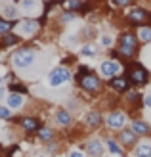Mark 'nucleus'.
<instances>
[{
    "label": "nucleus",
    "instance_id": "1",
    "mask_svg": "<svg viewBox=\"0 0 151 157\" xmlns=\"http://www.w3.org/2000/svg\"><path fill=\"white\" fill-rule=\"evenodd\" d=\"M38 50L33 48L31 44H21L10 54V65L12 71L15 73H25L29 69H33L38 63Z\"/></svg>",
    "mask_w": 151,
    "mask_h": 157
},
{
    "label": "nucleus",
    "instance_id": "2",
    "mask_svg": "<svg viewBox=\"0 0 151 157\" xmlns=\"http://www.w3.org/2000/svg\"><path fill=\"white\" fill-rule=\"evenodd\" d=\"M140 40L136 36V31L134 29H126V31H121L117 36V52L121 56L123 63H128V61H134L140 52Z\"/></svg>",
    "mask_w": 151,
    "mask_h": 157
},
{
    "label": "nucleus",
    "instance_id": "3",
    "mask_svg": "<svg viewBox=\"0 0 151 157\" xmlns=\"http://www.w3.org/2000/svg\"><path fill=\"white\" fill-rule=\"evenodd\" d=\"M124 67H126V77H128L132 88H144V86L149 84L151 75H149V69L144 63H138V61L134 59V61L124 63Z\"/></svg>",
    "mask_w": 151,
    "mask_h": 157
},
{
    "label": "nucleus",
    "instance_id": "4",
    "mask_svg": "<svg viewBox=\"0 0 151 157\" xmlns=\"http://www.w3.org/2000/svg\"><path fill=\"white\" fill-rule=\"evenodd\" d=\"M75 82L78 84V88L82 92L90 94V96H98V94L103 90V82H101V77L94 71L88 73H82V75H75Z\"/></svg>",
    "mask_w": 151,
    "mask_h": 157
},
{
    "label": "nucleus",
    "instance_id": "5",
    "mask_svg": "<svg viewBox=\"0 0 151 157\" xmlns=\"http://www.w3.org/2000/svg\"><path fill=\"white\" fill-rule=\"evenodd\" d=\"M126 23L132 27V29H138V27H144V25H149L151 21V12L145 10L144 6H134L128 10V13H126Z\"/></svg>",
    "mask_w": 151,
    "mask_h": 157
},
{
    "label": "nucleus",
    "instance_id": "6",
    "mask_svg": "<svg viewBox=\"0 0 151 157\" xmlns=\"http://www.w3.org/2000/svg\"><path fill=\"white\" fill-rule=\"evenodd\" d=\"M126 123H128V113H126V109H111V111L105 115V119H103V124H105V128L109 130H123L126 127Z\"/></svg>",
    "mask_w": 151,
    "mask_h": 157
},
{
    "label": "nucleus",
    "instance_id": "7",
    "mask_svg": "<svg viewBox=\"0 0 151 157\" xmlns=\"http://www.w3.org/2000/svg\"><path fill=\"white\" fill-rule=\"evenodd\" d=\"M40 23H38V19H31V17H23L17 21V27H15V33H17L23 40L25 38H33L38 35V31H40Z\"/></svg>",
    "mask_w": 151,
    "mask_h": 157
},
{
    "label": "nucleus",
    "instance_id": "8",
    "mask_svg": "<svg viewBox=\"0 0 151 157\" xmlns=\"http://www.w3.org/2000/svg\"><path fill=\"white\" fill-rule=\"evenodd\" d=\"M44 0H19V10L25 17L36 19L38 15H44Z\"/></svg>",
    "mask_w": 151,
    "mask_h": 157
},
{
    "label": "nucleus",
    "instance_id": "9",
    "mask_svg": "<svg viewBox=\"0 0 151 157\" xmlns=\"http://www.w3.org/2000/svg\"><path fill=\"white\" fill-rule=\"evenodd\" d=\"M73 75H71V69L65 65H59V67H54L52 71L48 73V84L52 88H58V86H63L65 82H69Z\"/></svg>",
    "mask_w": 151,
    "mask_h": 157
},
{
    "label": "nucleus",
    "instance_id": "10",
    "mask_svg": "<svg viewBox=\"0 0 151 157\" xmlns=\"http://www.w3.org/2000/svg\"><path fill=\"white\" fill-rule=\"evenodd\" d=\"M124 63H121V61H115V59H103L101 63H100V77L101 78H105V81L109 82L111 78H115L117 75H121V69H123Z\"/></svg>",
    "mask_w": 151,
    "mask_h": 157
},
{
    "label": "nucleus",
    "instance_id": "11",
    "mask_svg": "<svg viewBox=\"0 0 151 157\" xmlns=\"http://www.w3.org/2000/svg\"><path fill=\"white\" fill-rule=\"evenodd\" d=\"M17 124H19V128L25 132V134H36V132L40 130V127H42V121L38 119L36 115L27 113V115H21L17 119Z\"/></svg>",
    "mask_w": 151,
    "mask_h": 157
},
{
    "label": "nucleus",
    "instance_id": "12",
    "mask_svg": "<svg viewBox=\"0 0 151 157\" xmlns=\"http://www.w3.org/2000/svg\"><path fill=\"white\" fill-rule=\"evenodd\" d=\"M117 140H119V144L124 147V151H126V150H134V147L138 146V142H140L138 134H136V132H134L130 127H128V128L124 127L123 130H119V132H117Z\"/></svg>",
    "mask_w": 151,
    "mask_h": 157
},
{
    "label": "nucleus",
    "instance_id": "13",
    "mask_svg": "<svg viewBox=\"0 0 151 157\" xmlns=\"http://www.w3.org/2000/svg\"><path fill=\"white\" fill-rule=\"evenodd\" d=\"M107 88L111 92L119 94V96H123V94H126V92L132 88V84L128 81V77H126V73H121V75H117L115 78H111L109 84H107Z\"/></svg>",
    "mask_w": 151,
    "mask_h": 157
},
{
    "label": "nucleus",
    "instance_id": "14",
    "mask_svg": "<svg viewBox=\"0 0 151 157\" xmlns=\"http://www.w3.org/2000/svg\"><path fill=\"white\" fill-rule=\"evenodd\" d=\"M123 104L128 105V109L132 113H136V109H140L144 105V98H142V94L138 92V88H130L126 94H123Z\"/></svg>",
    "mask_w": 151,
    "mask_h": 157
},
{
    "label": "nucleus",
    "instance_id": "15",
    "mask_svg": "<svg viewBox=\"0 0 151 157\" xmlns=\"http://www.w3.org/2000/svg\"><path fill=\"white\" fill-rule=\"evenodd\" d=\"M130 128L138 134V138H144L147 140L151 136V124L144 119H140V117H134V119L130 121Z\"/></svg>",
    "mask_w": 151,
    "mask_h": 157
},
{
    "label": "nucleus",
    "instance_id": "16",
    "mask_svg": "<svg viewBox=\"0 0 151 157\" xmlns=\"http://www.w3.org/2000/svg\"><path fill=\"white\" fill-rule=\"evenodd\" d=\"M101 124H103V115H101L100 109H88L86 115H84V127L96 130V128L101 127Z\"/></svg>",
    "mask_w": 151,
    "mask_h": 157
},
{
    "label": "nucleus",
    "instance_id": "17",
    "mask_svg": "<svg viewBox=\"0 0 151 157\" xmlns=\"http://www.w3.org/2000/svg\"><path fill=\"white\" fill-rule=\"evenodd\" d=\"M54 121H55V127H59V128H69L71 124H73V113L69 111L67 107H61L58 109V111L54 113Z\"/></svg>",
    "mask_w": 151,
    "mask_h": 157
},
{
    "label": "nucleus",
    "instance_id": "18",
    "mask_svg": "<svg viewBox=\"0 0 151 157\" xmlns=\"http://www.w3.org/2000/svg\"><path fill=\"white\" fill-rule=\"evenodd\" d=\"M105 151V144L100 138H88L86 140V153L90 157H101Z\"/></svg>",
    "mask_w": 151,
    "mask_h": 157
},
{
    "label": "nucleus",
    "instance_id": "19",
    "mask_svg": "<svg viewBox=\"0 0 151 157\" xmlns=\"http://www.w3.org/2000/svg\"><path fill=\"white\" fill-rule=\"evenodd\" d=\"M103 144H105L107 151H109L111 155H117V157H124V155H126L124 147L119 144V140L113 138V136H107V134H105V140H103Z\"/></svg>",
    "mask_w": 151,
    "mask_h": 157
},
{
    "label": "nucleus",
    "instance_id": "20",
    "mask_svg": "<svg viewBox=\"0 0 151 157\" xmlns=\"http://www.w3.org/2000/svg\"><path fill=\"white\" fill-rule=\"evenodd\" d=\"M21 40L23 38L15 33H8V35H4V36H0V50H6V48H13V46H19L21 44Z\"/></svg>",
    "mask_w": 151,
    "mask_h": 157
},
{
    "label": "nucleus",
    "instance_id": "21",
    "mask_svg": "<svg viewBox=\"0 0 151 157\" xmlns=\"http://www.w3.org/2000/svg\"><path fill=\"white\" fill-rule=\"evenodd\" d=\"M0 15L10 21H19V15H21V10L15 8V4H4L0 6Z\"/></svg>",
    "mask_w": 151,
    "mask_h": 157
},
{
    "label": "nucleus",
    "instance_id": "22",
    "mask_svg": "<svg viewBox=\"0 0 151 157\" xmlns=\"http://www.w3.org/2000/svg\"><path fill=\"white\" fill-rule=\"evenodd\" d=\"M6 105L12 109H15V111H17V109H21L23 105H25V96H23V94H15V92H10L6 96Z\"/></svg>",
    "mask_w": 151,
    "mask_h": 157
},
{
    "label": "nucleus",
    "instance_id": "23",
    "mask_svg": "<svg viewBox=\"0 0 151 157\" xmlns=\"http://www.w3.org/2000/svg\"><path fill=\"white\" fill-rule=\"evenodd\" d=\"M36 138L40 140V142L50 144V142H54V138H55V130H54L52 127H46V124H42L40 130L36 132Z\"/></svg>",
    "mask_w": 151,
    "mask_h": 157
},
{
    "label": "nucleus",
    "instance_id": "24",
    "mask_svg": "<svg viewBox=\"0 0 151 157\" xmlns=\"http://www.w3.org/2000/svg\"><path fill=\"white\" fill-rule=\"evenodd\" d=\"M134 155L136 157H151V142L144 140V142H138V146L134 147Z\"/></svg>",
    "mask_w": 151,
    "mask_h": 157
},
{
    "label": "nucleus",
    "instance_id": "25",
    "mask_svg": "<svg viewBox=\"0 0 151 157\" xmlns=\"http://www.w3.org/2000/svg\"><path fill=\"white\" fill-rule=\"evenodd\" d=\"M136 36H138L140 44H149V42H151V25L138 27V29H136Z\"/></svg>",
    "mask_w": 151,
    "mask_h": 157
},
{
    "label": "nucleus",
    "instance_id": "26",
    "mask_svg": "<svg viewBox=\"0 0 151 157\" xmlns=\"http://www.w3.org/2000/svg\"><path fill=\"white\" fill-rule=\"evenodd\" d=\"M15 27H17V21H10V19H6L0 15V36H4L8 33H13Z\"/></svg>",
    "mask_w": 151,
    "mask_h": 157
},
{
    "label": "nucleus",
    "instance_id": "27",
    "mask_svg": "<svg viewBox=\"0 0 151 157\" xmlns=\"http://www.w3.org/2000/svg\"><path fill=\"white\" fill-rule=\"evenodd\" d=\"M82 0H65L61 4V10L65 12H75V13H81V8H82Z\"/></svg>",
    "mask_w": 151,
    "mask_h": 157
},
{
    "label": "nucleus",
    "instance_id": "28",
    "mask_svg": "<svg viewBox=\"0 0 151 157\" xmlns=\"http://www.w3.org/2000/svg\"><path fill=\"white\" fill-rule=\"evenodd\" d=\"M8 90H10V92H15V94H23V96H27V94H29V86H25L23 82L12 81L10 84H8Z\"/></svg>",
    "mask_w": 151,
    "mask_h": 157
},
{
    "label": "nucleus",
    "instance_id": "29",
    "mask_svg": "<svg viewBox=\"0 0 151 157\" xmlns=\"http://www.w3.org/2000/svg\"><path fill=\"white\" fill-rule=\"evenodd\" d=\"M81 56H84V58H96L98 56V46L92 44V42L84 44L82 48H81Z\"/></svg>",
    "mask_w": 151,
    "mask_h": 157
},
{
    "label": "nucleus",
    "instance_id": "30",
    "mask_svg": "<svg viewBox=\"0 0 151 157\" xmlns=\"http://www.w3.org/2000/svg\"><path fill=\"white\" fill-rule=\"evenodd\" d=\"M77 19V13L75 12H65V10H61L59 15H58V21L61 23V25H67V23H73Z\"/></svg>",
    "mask_w": 151,
    "mask_h": 157
},
{
    "label": "nucleus",
    "instance_id": "31",
    "mask_svg": "<svg viewBox=\"0 0 151 157\" xmlns=\"http://www.w3.org/2000/svg\"><path fill=\"white\" fill-rule=\"evenodd\" d=\"M100 46H101V48H109V50H111V48L115 46V36L103 33V35L100 36Z\"/></svg>",
    "mask_w": 151,
    "mask_h": 157
},
{
    "label": "nucleus",
    "instance_id": "32",
    "mask_svg": "<svg viewBox=\"0 0 151 157\" xmlns=\"http://www.w3.org/2000/svg\"><path fill=\"white\" fill-rule=\"evenodd\" d=\"M13 115H12V109L8 105H0V121H12Z\"/></svg>",
    "mask_w": 151,
    "mask_h": 157
},
{
    "label": "nucleus",
    "instance_id": "33",
    "mask_svg": "<svg viewBox=\"0 0 151 157\" xmlns=\"http://www.w3.org/2000/svg\"><path fill=\"white\" fill-rule=\"evenodd\" d=\"M132 2V0H111V4H113L115 8H126Z\"/></svg>",
    "mask_w": 151,
    "mask_h": 157
},
{
    "label": "nucleus",
    "instance_id": "34",
    "mask_svg": "<svg viewBox=\"0 0 151 157\" xmlns=\"http://www.w3.org/2000/svg\"><path fill=\"white\" fill-rule=\"evenodd\" d=\"M67 157H84V153H82L81 150H71Z\"/></svg>",
    "mask_w": 151,
    "mask_h": 157
},
{
    "label": "nucleus",
    "instance_id": "35",
    "mask_svg": "<svg viewBox=\"0 0 151 157\" xmlns=\"http://www.w3.org/2000/svg\"><path fill=\"white\" fill-rule=\"evenodd\" d=\"M144 105H145V107H149V109H151V94H147V96H145V98H144Z\"/></svg>",
    "mask_w": 151,
    "mask_h": 157
},
{
    "label": "nucleus",
    "instance_id": "36",
    "mask_svg": "<svg viewBox=\"0 0 151 157\" xmlns=\"http://www.w3.org/2000/svg\"><path fill=\"white\" fill-rule=\"evenodd\" d=\"M4 98H6V86L0 84V100H4Z\"/></svg>",
    "mask_w": 151,
    "mask_h": 157
},
{
    "label": "nucleus",
    "instance_id": "37",
    "mask_svg": "<svg viewBox=\"0 0 151 157\" xmlns=\"http://www.w3.org/2000/svg\"><path fill=\"white\" fill-rule=\"evenodd\" d=\"M50 2H54V4H55V6H61V4H63V2H65V0H50Z\"/></svg>",
    "mask_w": 151,
    "mask_h": 157
},
{
    "label": "nucleus",
    "instance_id": "38",
    "mask_svg": "<svg viewBox=\"0 0 151 157\" xmlns=\"http://www.w3.org/2000/svg\"><path fill=\"white\" fill-rule=\"evenodd\" d=\"M36 157H48V155H44V153H42V155H36Z\"/></svg>",
    "mask_w": 151,
    "mask_h": 157
},
{
    "label": "nucleus",
    "instance_id": "39",
    "mask_svg": "<svg viewBox=\"0 0 151 157\" xmlns=\"http://www.w3.org/2000/svg\"><path fill=\"white\" fill-rule=\"evenodd\" d=\"M0 157H8V155H4V153H0Z\"/></svg>",
    "mask_w": 151,
    "mask_h": 157
},
{
    "label": "nucleus",
    "instance_id": "40",
    "mask_svg": "<svg viewBox=\"0 0 151 157\" xmlns=\"http://www.w3.org/2000/svg\"><path fill=\"white\" fill-rule=\"evenodd\" d=\"M132 2H136V0H132Z\"/></svg>",
    "mask_w": 151,
    "mask_h": 157
}]
</instances>
